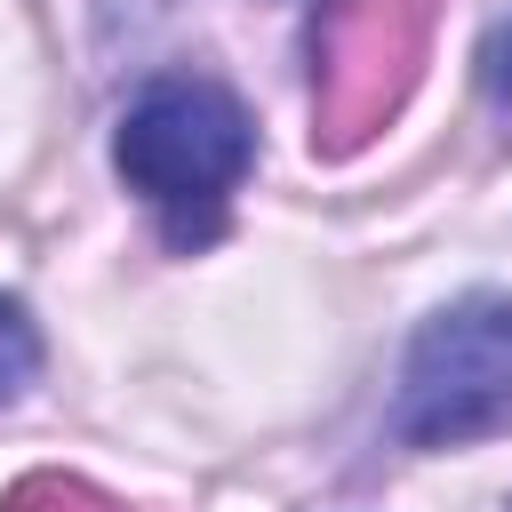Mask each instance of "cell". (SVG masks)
<instances>
[{"label": "cell", "instance_id": "6da1fadb", "mask_svg": "<svg viewBox=\"0 0 512 512\" xmlns=\"http://www.w3.org/2000/svg\"><path fill=\"white\" fill-rule=\"evenodd\" d=\"M248 160H256L248 104L200 72L152 80L120 112V136H112V168L128 176V192H144V208L160 216V232L176 248H208L224 232V208H232Z\"/></svg>", "mask_w": 512, "mask_h": 512}, {"label": "cell", "instance_id": "7a4b0ae2", "mask_svg": "<svg viewBox=\"0 0 512 512\" xmlns=\"http://www.w3.org/2000/svg\"><path fill=\"white\" fill-rule=\"evenodd\" d=\"M440 0H312L304 80H312V152L352 160L376 144L424 80Z\"/></svg>", "mask_w": 512, "mask_h": 512}, {"label": "cell", "instance_id": "3957f363", "mask_svg": "<svg viewBox=\"0 0 512 512\" xmlns=\"http://www.w3.org/2000/svg\"><path fill=\"white\" fill-rule=\"evenodd\" d=\"M512 416V296H464L432 312L408 344L392 392V440L456 448Z\"/></svg>", "mask_w": 512, "mask_h": 512}, {"label": "cell", "instance_id": "277c9868", "mask_svg": "<svg viewBox=\"0 0 512 512\" xmlns=\"http://www.w3.org/2000/svg\"><path fill=\"white\" fill-rule=\"evenodd\" d=\"M0 512H128V504L104 496V488L80 480V472H24V480L0 496Z\"/></svg>", "mask_w": 512, "mask_h": 512}, {"label": "cell", "instance_id": "5b68a950", "mask_svg": "<svg viewBox=\"0 0 512 512\" xmlns=\"http://www.w3.org/2000/svg\"><path fill=\"white\" fill-rule=\"evenodd\" d=\"M32 376H40V328L24 320L16 296H0V400H16Z\"/></svg>", "mask_w": 512, "mask_h": 512}, {"label": "cell", "instance_id": "8992f818", "mask_svg": "<svg viewBox=\"0 0 512 512\" xmlns=\"http://www.w3.org/2000/svg\"><path fill=\"white\" fill-rule=\"evenodd\" d=\"M480 80H488V104L512 120V16L488 32V48H480Z\"/></svg>", "mask_w": 512, "mask_h": 512}]
</instances>
